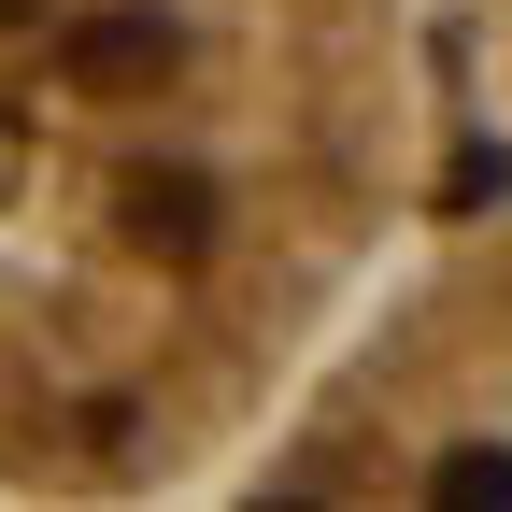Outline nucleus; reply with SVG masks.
I'll return each mask as SVG.
<instances>
[{
  "label": "nucleus",
  "mask_w": 512,
  "mask_h": 512,
  "mask_svg": "<svg viewBox=\"0 0 512 512\" xmlns=\"http://www.w3.org/2000/svg\"><path fill=\"white\" fill-rule=\"evenodd\" d=\"M128 214H143V242H157V256H200V242H214V185H200V171H157Z\"/></svg>",
  "instance_id": "obj_2"
},
{
  "label": "nucleus",
  "mask_w": 512,
  "mask_h": 512,
  "mask_svg": "<svg viewBox=\"0 0 512 512\" xmlns=\"http://www.w3.org/2000/svg\"><path fill=\"white\" fill-rule=\"evenodd\" d=\"M157 57H171L157 0H128V15H86V29H72V86H143Z\"/></svg>",
  "instance_id": "obj_1"
},
{
  "label": "nucleus",
  "mask_w": 512,
  "mask_h": 512,
  "mask_svg": "<svg viewBox=\"0 0 512 512\" xmlns=\"http://www.w3.org/2000/svg\"><path fill=\"white\" fill-rule=\"evenodd\" d=\"M427 498H456V512H470V498H512V456H441Z\"/></svg>",
  "instance_id": "obj_3"
},
{
  "label": "nucleus",
  "mask_w": 512,
  "mask_h": 512,
  "mask_svg": "<svg viewBox=\"0 0 512 512\" xmlns=\"http://www.w3.org/2000/svg\"><path fill=\"white\" fill-rule=\"evenodd\" d=\"M29 15H43V0H0V29H29Z\"/></svg>",
  "instance_id": "obj_4"
}]
</instances>
